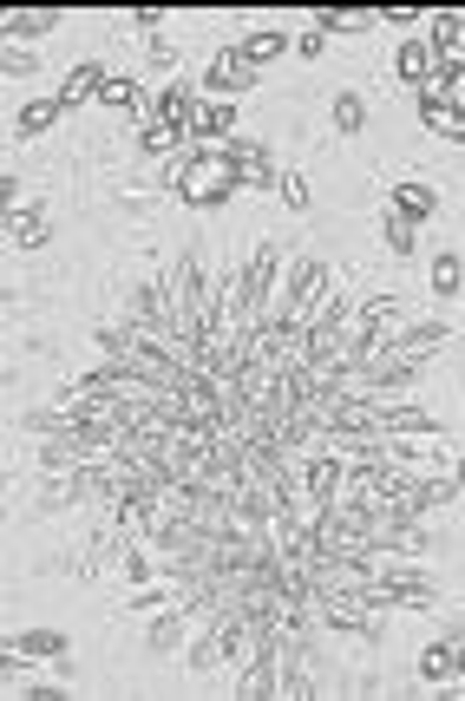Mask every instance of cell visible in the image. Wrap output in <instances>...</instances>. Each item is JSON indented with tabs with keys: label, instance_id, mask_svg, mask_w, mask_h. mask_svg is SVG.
<instances>
[{
	"label": "cell",
	"instance_id": "cb8c5ba5",
	"mask_svg": "<svg viewBox=\"0 0 465 701\" xmlns=\"http://www.w3.org/2000/svg\"><path fill=\"white\" fill-rule=\"evenodd\" d=\"M178 144H184L178 125H144V132H138V158H164V151H178Z\"/></svg>",
	"mask_w": 465,
	"mask_h": 701
},
{
	"label": "cell",
	"instance_id": "8992f818",
	"mask_svg": "<svg viewBox=\"0 0 465 701\" xmlns=\"http://www.w3.org/2000/svg\"><path fill=\"white\" fill-rule=\"evenodd\" d=\"M256 85V67L236 53V47H223L210 67H203V92H216V99H230V92H250Z\"/></svg>",
	"mask_w": 465,
	"mask_h": 701
},
{
	"label": "cell",
	"instance_id": "ba28073f",
	"mask_svg": "<svg viewBox=\"0 0 465 701\" xmlns=\"http://www.w3.org/2000/svg\"><path fill=\"white\" fill-rule=\"evenodd\" d=\"M419 40L433 47V60H459L465 53V13H426Z\"/></svg>",
	"mask_w": 465,
	"mask_h": 701
},
{
	"label": "cell",
	"instance_id": "603a6c76",
	"mask_svg": "<svg viewBox=\"0 0 465 701\" xmlns=\"http://www.w3.org/2000/svg\"><path fill=\"white\" fill-rule=\"evenodd\" d=\"M151 92L138 85V79H105V92H99V105H119V112H138Z\"/></svg>",
	"mask_w": 465,
	"mask_h": 701
},
{
	"label": "cell",
	"instance_id": "277c9868",
	"mask_svg": "<svg viewBox=\"0 0 465 701\" xmlns=\"http://www.w3.org/2000/svg\"><path fill=\"white\" fill-rule=\"evenodd\" d=\"M0 662H53V669H72V642L60 630H27L0 649Z\"/></svg>",
	"mask_w": 465,
	"mask_h": 701
},
{
	"label": "cell",
	"instance_id": "8fae6325",
	"mask_svg": "<svg viewBox=\"0 0 465 701\" xmlns=\"http://www.w3.org/2000/svg\"><path fill=\"white\" fill-rule=\"evenodd\" d=\"M7 243H13V250H47V243H53V216L20 204V211L7 216Z\"/></svg>",
	"mask_w": 465,
	"mask_h": 701
},
{
	"label": "cell",
	"instance_id": "7a4b0ae2",
	"mask_svg": "<svg viewBox=\"0 0 465 701\" xmlns=\"http://www.w3.org/2000/svg\"><path fill=\"white\" fill-rule=\"evenodd\" d=\"M171 191H178V204H191V211H216V204H230L236 191H243V177L203 144V151H191L184 164H178V177H171Z\"/></svg>",
	"mask_w": 465,
	"mask_h": 701
},
{
	"label": "cell",
	"instance_id": "ffe728a7",
	"mask_svg": "<svg viewBox=\"0 0 465 701\" xmlns=\"http://www.w3.org/2000/svg\"><path fill=\"white\" fill-rule=\"evenodd\" d=\"M236 53H243V60H250V67L263 72L269 60H282V53H295V40H289V33H250V40H236Z\"/></svg>",
	"mask_w": 465,
	"mask_h": 701
},
{
	"label": "cell",
	"instance_id": "5bb4252c",
	"mask_svg": "<svg viewBox=\"0 0 465 701\" xmlns=\"http://www.w3.org/2000/svg\"><path fill=\"white\" fill-rule=\"evenodd\" d=\"M394 211L406 216V223H426V216L439 211V191L419 184V177H406V184H394Z\"/></svg>",
	"mask_w": 465,
	"mask_h": 701
},
{
	"label": "cell",
	"instance_id": "484cf974",
	"mask_svg": "<svg viewBox=\"0 0 465 701\" xmlns=\"http://www.w3.org/2000/svg\"><path fill=\"white\" fill-rule=\"evenodd\" d=\"M275 191H282V204H289V211H309V197H315L302 171H282V184H275Z\"/></svg>",
	"mask_w": 465,
	"mask_h": 701
},
{
	"label": "cell",
	"instance_id": "4316f807",
	"mask_svg": "<svg viewBox=\"0 0 465 701\" xmlns=\"http://www.w3.org/2000/svg\"><path fill=\"white\" fill-rule=\"evenodd\" d=\"M33 67H40V60H33L27 47H0V72H7V79H27Z\"/></svg>",
	"mask_w": 465,
	"mask_h": 701
},
{
	"label": "cell",
	"instance_id": "9c48e42d",
	"mask_svg": "<svg viewBox=\"0 0 465 701\" xmlns=\"http://www.w3.org/2000/svg\"><path fill=\"white\" fill-rule=\"evenodd\" d=\"M53 27H60L53 7H7V13H0V33H7V40H47Z\"/></svg>",
	"mask_w": 465,
	"mask_h": 701
},
{
	"label": "cell",
	"instance_id": "9a60e30c",
	"mask_svg": "<svg viewBox=\"0 0 465 701\" xmlns=\"http://www.w3.org/2000/svg\"><path fill=\"white\" fill-rule=\"evenodd\" d=\"M433 295L439 302H459V288H465V263H459V250H433Z\"/></svg>",
	"mask_w": 465,
	"mask_h": 701
},
{
	"label": "cell",
	"instance_id": "4dcf8cb0",
	"mask_svg": "<svg viewBox=\"0 0 465 701\" xmlns=\"http://www.w3.org/2000/svg\"><path fill=\"white\" fill-rule=\"evenodd\" d=\"M0 197H7V211H20V177L13 171H0Z\"/></svg>",
	"mask_w": 465,
	"mask_h": 701
},
{
	"label": "cell",
	"instance_id": "4fadbf2b",
	"mask_svg": "<svg viewBox=\"0 0 465 701\" xmlns=\"http://www.w3.org/2000/svg\"><path fill=\"white\" fill-rule=\"evenodd\" d=\"M105 79H112V72L99 67V60L72 67L67 79H60V99H67V112H72V105H85V99H99V92H105Z\"/></svg>",
	"mask_w": 465,
	"mask_h": 701
},
{
	"label": "cell",
	"instance_id": "d6986e66",
	"mask_svg": "<svg viewBox=\"0 0 465 701\" xmlns=\"http://www.w3.org/2000/svg\"><path fill=\"white\" fill-rule=\"evenodd\" d=\"M419 675H426L433 689H446V682H459V642H433V649L419 656Z\"/></svg>",
	"mask_w": 465,
	"mask_h": 701
},
{
	"label": "cell",
	"instance_id": "1f68e13d",
	"mask_svg": "<svg viewBox=\"0 0 465 701\" xmlns=\"http://www.w3.org/2000/svg\"><path fill=\"white\" fill-rule=\"evenodd\" d=\"M453 486H459V498H465V459H459V466H453Z\"/></svg>",
	"mask_w": 465,
	"mask_h": 701
},
{
	"label": "cell",
	"instance_id": "30bf717a",
	"mask_svg": "<svg viewBox=\"0 0 465 701\" xmlns=\"http://www.w3.org/2000/svg\"><path fill=\"white\" fill-rule=\"evenodd\" d=\"M446 342H453V322H400L387 348H400V354H433V348H446Z\"/></svg>",
	"mask_w": 465,
	"mask_h": 701
},
{
	"label": "cell",
	"instance_id": "83f0119b",
	"mask_svg": "<svg viewBox=\"0 0 465 701\" xmlns=\"http://www.w3.org/2000/svg\"><path fill=\"white\" fill-rule=\"evenodd\" d=\"M295 53H302V60H322V53H328V33H322V27L295 33Z\"/></svg>",
	"mask_w": 465,
	"mask_h": 701
},
{
	"label": "cell",
	"instance_id": "ac0fdd59",
	"mask_svg": "<svg viewBox=\"0 0 465 701\" xmlns=\"http://www.w3.org/2000/svg\"><path fill=\"white\" fill-rule=\"evenodd\" d=\"M67 119V99L60 92H47V99H33L27 112H20V139H40V132H53Z\"/></svg>",
	"mask_w": 465,
	"mask_h": 701
},
{
	"label": "cell",
	"instance_id": "2e32d148",
	"mask_svg": "<svg viewBox=\"0 0 465 701\" xmlns=\"http://www.w3.org/2000/svg\"><path fill=\"white\" fill-rule=\"evenodd\" d=\"M374 20H381L374 7H322V13H315L309 27H322V33H367Z\"/></svg>",
	"mask_w": 465,
	"mask_h": 701
},
{
	"label": "cell",
	"instance_id": "d4e9b609",
	"mask_svg": "<svg viewBox=\"0 0 465 701\" xmlns=\"http://www.w3.org/2000/svg\"><path fill=\"white\" fill-rule=\"evenodd\" d=\"M387 250H394V256H413V250H419V223H406L400 211H387Z\"/></svg>",
	"mask_w": 465,
	"mask_h": 701
},
{
	"label": "cell",
	"instance_id": "f546056e",
	"mask_svg": "<svg viewBox=\"0 0 465 701\" xmlns=\"http://www.w3.org/2000/svg\"><path fill=\"white\" fill-rule=\"evenodd\" d=\"M20 695H27V701H67V689H60V682H27Z\"/></svg>",
	"mask_w": 465,
	"mask_h": 701
},
{
	"label": "cell",
	"instance_id": "7c38bea8",
	"mask_svg": "<svg viewBox=\"0 0 465 701\" xmlns=\"http://www.w3.org/2000/svg\"><path fill=\"white\" fill-rule=\"evenodd\" d=\"M394 67H400V79H406L413 92H426V85H433V67H439V60H433V47H426V40L413 33V40H400Z\"/></svg>",
	"mask_w": 465,
	"mask_h": 701
},
{
	"label": "cell",
	"instance_id": "f1b7e54d",
	"mask_svg": "<svg viewBox=\"0 0 465 701\" xmlns=\"http://www.w3.org/2000/svg\"><path fill=\"white\" fill-rule=\"evenodd\" d=\"M132 27H138V33H144V40H151V33L164 27V7H138V13H132Z\"/></svg>",
	"mask_w": 465,
	"mask_h": 701
},
{
	"label": "cell",
	"instance_id": "d6a6232c",
	"mask_svg": "<svg viewBox=\"0 0 465 701\" xmlns=\"http://www.w3.org/2000/svg\"><path fill=\"white\" fill-rule=\"evenodd\" d=\"M459 642H465V636H459Z\"/></svg>",
	"mask_w": 465,
	"mask_h": 701
},
{
	"label": "cell",
	"instance_id": "5b68a950",
	"mask_svg": "<svg viewBox=\"0 0 465 701\" xmlns=\"http://www.w3.org/2000/svg\"><path fill=\"white\" fill-rule=\"evenodd\" d=\"M341 486H347V459H341V453H315V459L302 466V491H309L315 511H328L334 498H341Z\"/></svg>",
	"mask_w": 465,
	"mask_h": 701
},
{
	"label": "cell",
	"instance_id": "44dd1931",
	"mask_svg": "<svg viewBox=\"0 0 465 701\" xmlns=\"http://www.w3.org/2000/svg\"><path fill=\"white\" fill-rule=\"evenodd\" d=\"M184 630H191V617L171 603V610H158V623L144 630V649H178V642H184Z\"/></svg>",
	"mask_w": 465,
	"mask_h": 701
},
{
	"label": "cell",
	"instance_id": "7402d4cb",
	"mask_svg": "<svg viewBox=\"0 0 465 701\" xmlns=\"http://www.w3.org/2000/svg\"><path fill=\"white\" fill-rule=\"evenodd\" d=\"M334 132H341V139H354V132H361V125H367V99H361V92H334Z\"/></svg>",
	"mask_w": 465,
	"mask_h": 701
},
{
	"label": "cell",
	"instance_id": "52a82bcc",
	"mask_svg": "<svg viewBox=\"0 0 465 701\" xmlns=\"http://www.w3.org/2000/svg\"><path fill=\"white\" fill-rule=\"evenodd\" d=\"M413 105H419V125L426 132H439L446 144H465V112L453 99H439V92H413Z\"/></svg>",
	"mask_w": 465,
	"mask_h": 701
},
{
	"label": "cell",
	"instance_id": "e0dca14e",
	"mask_svg": "<svg viewBox=\"0 0 465 701\" xmlns=\"http://www.w3.org/2000/svg\"><path fill=\"white\" fill-rule=\"evenodd\" d=\"M184 662H191V675H210V669H230V662H223V630H216V623H203V630L191 636V656H184Z\"/></svg>",
	"mask_w": 465,
	"mask_h": 701
},
{
	"label": "cell",
	"instance_id": "3957f363",
	"mask_svg": "<svg viewBox=\"0 0 465 701\" xmlns=\"http://www.w3.org/2000/svg\"><path fill=\"white\" fill-rule=\"evenodd\" d=\"M328 263L322 256H295L289 270H282V288H275V322H309L315 308H322V295H328Z\"/></svg>",
	"mask_w": 465,
	"mask_h": 701
},
{
	"label": "cell",
	"instance_id": "6da1fadb",
	"mask_svg": "<svg viewBox=\"0 0 465 701\" xmlns=\"http://www.w3.org/2000/svg\"><path fill=\"white\" fill-rule=\"evenodd\" d=\"M282 270H289V243H275V236L250 243V256L230 270V276H236V302H243V315H250V322H263L269 308H275Z\"/></svg>",
	"mask_w": 465,
	"mask_h": 701
}]
</instances>
